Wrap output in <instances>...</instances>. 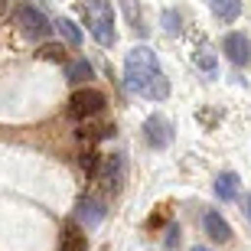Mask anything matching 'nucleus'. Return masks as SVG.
<instances>
[{
    "label": "nucleus",
    "instance_id": "16",
    "mask_svg": "<svg viewBox=\"0 0 251 251\" xmlns=\"http://www.w3.org/2000/svg\"><path fill=\"white\" fill-rule=\"evenodd\" d=\"M39 56H43V59H52V62H65V52H62V46H52V43L39 49Z\"/></svg>",
    "mask_w": 251,
    "mask_h": 251
},
{
    "label": "nucleus",
    "instance_id": "6",
    "mask_svg": "<svg viewBox=\"0 0 251 251\" xmlns=\"http://www.w3.org/2000/svg\"><path fill=\"white\" fill-rule=\"evenodd\" d=\"M222 52L228 56V62L232 65H248L251 62V43L245 33H228V36L222 39Z\"/></svg>",
    "mask_w": 251,
    "mask_h": 251
},
{
    "label": "nucleus",
    "instance_id": "9",
    "mask_svg": "<svg viewBox=\"0 0 251 251\" xmlns=\"http://www.w3.org/2000/svg\"><path fill=\"white\" fill-rule=\"evenodd\" d=\"M59 251H88V235H85L75 222H69V225H65V232H62V245H59Z\"/></svg>",
    "mask_w": 251,
    "mask_h": 251
},
{
    "label": "nucleus",
    "instance_id": "2",
    "mask_svg": "<svg viewBox=\"0 0 251 251\" xmlns=\"http://www.w3.org/2000/svg\"><path fill=\"white\" fill-rule=\"evenodd\" d=\"M85 26L101 46H114L118 43V29H114V7L111 0H88L85 3Z\"/></svg>",
    "mask_w": 251,
    "mask_h": 251
},
{
    "label": "nucleus",
    "instance_id": "19",
    "mask_svg": "<svg viewBox=\"0 0 251 251\" xmlns=\"http://www.w3.org/2000/svg\"><path fill=\"white\" fill-rule=\"evenodd\" d=\"M124 10H127V17H130V23H134V29H144V26H140V20H137V10H134V0H124Z\"/></svg>",
    "mask_w": 251,
    "mask_h": 251
},
{
    "label": "nucleus",
    "instance_id": "20",
    "mask_svg": "<svg viewBox=\"0 0 251 251\" xmlns=\"http://www.w3.org/2000/svg\"><path fill=\"white\" fill-rule=\"evenodd\" d=\"M245 215H248V222H251V193L245 196Z\"/></svg>",
    "mask_w": 251,
    "mask_h": 251
},
{
    "label": "nucleus",
    "instance_id": "18",
    "mask_svg": "<svg viewBox=\"0 0 251 251\" xmlns=\"http://www.w3.org/2000/svg\"><path fill=\"white\" fill-rule=\"evenodd\" d=\"M163 245H167L170 251H173V248H176V245H179V225H176V222H170L167 235H163Z\"/></svg>",
    "mask_w": 251,
    "mask_h": 251
},
{
    "label": "nucleus",
    "instance_id": "14",
    "mask_svg": "<svg viewBox=\"0 0 251 251\" xmlns=\"http://www.w3.org/2000/svg\"><path fill=\"white\" fill-rule=\"evenodd\" d=\"M193 59H196V65H199L205 75H215V72H219V62H215V56L209 52V49H199Z\"/></svg>",
    "mask_w": 251,
    "mask_h": 251
},
{
    "label": "nucleus",
    "instance_id": "11",
    "mask_svg": "<svg viewBox=\"0 0 251 251\" xmlns=\"http://www.w3.org/2000/svg\"><path fill=\"white\" fill-rule=\"evenodd\" d=\"M209 7L222 23H235L238 13H242V0H209Z\"/></svg>",
    "mask_w": 251,
    "mask_h": 251
},
{
    "label": "nucleus",
    "instance_id": "15",
    "mask_svg": "<svg viewBox=\"0 0 251 251\" xmlns=\"http://www.w3.org/2000/svg\"><path fill=\"white\" fill-rule=\"evenodd\" d=\"M98 167H101V153H95V150L82 153V170L88 173V176H95V173H98Z\"/></svg>",
    "mask_w": 251,
    "mask_h": 251
},
{
    "label": "nucleus",
    "instance_id": "13",
    "mask_svg": "<svg viewBox=\"0 0 251 251\" xmlns=\"http://www.w3.org/2000/svg\"><path fill=\"white\" fill-rule=\"evenodd\" d=\"M65 75H69V82H88L92 78V65H88V59H75V62L65 65Z\"/></svg>",
    "mask_w": 251,
    "mask_h": 251
},
{
    "label": "nucleus",
    "instance_id": "10",
    "mask_svg": "<svg viewBox=\"0 0 251 251\" xmlns=\"http://www.w3.org/2000/svg\"><path fill=\"white\" fill-rule=\"evenodd\" d=\"M215 196L222 199V202H232L235 196H238V173H232V170H225V173H219L215 176Z\"/></svg>",
    "mask_w": 251,
    "mask_h": 251
},
{
    "label": "nucleus",
    "instance_id": "1",
    "mask_svg": "<svg viewBox=\"0 0 251 251\" xmlns=\"http://www.w3.org/2000/svg\"><path fill=\"white\" fill-rule=\"evenodd\" d=\"M124 88L130 95L150 98V101H167L170 95V82L167 75L160 72L157 52L150 46H134L124 59Z\"/></svg>",
    "mask_w": 251,
    "mask_h": 251
},
{
    "label": "nucleus",
    "instance_id": "3",
    "mask_svg": "<svg viewBox=\"0 0 251 251\" xmlns=\"http://www.w3.org/2000/svg\"><path fill=\"white\" fill-rule=\"evenodd\" d=\"M104 104H108V98H104L98 88H78V92H72V98H69V118H75V121L98 118V114L104 111Z\"/></svg>",
    "mask_w": 251,
    "mask_h": 251
},
{
    "label": "nucleus",
    "instance_id": "17",
    "mask_svg": "<svg viewBox=\"0 0 251 251\" xmlns=\"http://www.w3.org/2000/svg\"><path fill=\"white\" fill-rule=\"evenodd\" d=\"M163 29H167V33H179V13L176 10H167V13H163Z\"/></svg>",
    "mask_w": 251,
    "mask_h": 251
},
{
    "label": "nucleus",
    "instance_id": "8",
    "mask_svg": "<svg viewBox=\"0 0 251 251\" xmlns=\"http://www.w3.org/2000/svg\"><path fill=\"white\" fill-rule=\"evenodd\" d=\"M202 228H205V235H209L212 242H219V245L232 242V225L225 222V219L215 212V209H209V212L202 215Z\"/></svg>",
    "mask_w": 251,
    "mask_h": 251
},
{
    "label": "nucleus",
    "instance_id": "22",
    "mask_svg": "<svg viewBox=\"0 0 251 251\" xmlns=\"http://www.w3.org/2000/svg\"><path fill=\"white\" fill-rule=\"evenodd\" d=\"M3 7H7V0H0V13H3Z\"/></svg>",
    "mask_w": 251,
    "mask_h": 251
},
{
    "label": "nucleus",
    "instance_id": "7",
    "mask_svg": "<svg viewBox=\"0 0 251 251\" xmlns=\"http://www.w3.org/2000/svg\"><path fill=\"white\" fill-rule=\"evenodd\" d=\"M75 219H78L85 228L101 225V219H104V202H101V199H95V196H82V199H78V209H75Z\"/></svg>",
    "mask_w": 251,
    "mask_h": 251
},
{
    "label": "nucleus",
    "instance_id": "5",
    "mask_svg": "<svg viewBox=\"0 0 251 251\" xmlns=\"http://www.w3.org/2000/svg\"><path fill=\"white\" fill-rule=\"evenodd\" d=\"M144 140H147L153 150H163L173 144V124L167 118H160V114H150L147 121H144Z\"/></svg>",
    "mask_w": 251,
    "mask_h": 251
},
{
    "label": "nucleus",
    "instance_id": "12",
    "mask_svg": "<svg viewBox=\"0 0 251 251\" xmlns=\"http://www.w3.org/2000/svg\"><path fill=\"white\" fill-rule=\"evenodd\" d=\"M59 33H62V39L65 43H69V46H82V29H78V23H75V20H69V17H59Z\"/></svg>",
    "mask_w": 251,
    "mask_h": 251
},
{
    "label": "nucleus",
    "instance_id": "4",
    "mask_svg": "<svg viewBox=\"0 0 251 251\" xmlns=\"http://www.w3.org/2000/svg\"><path fill=\"white\" fill-rule=\"evenodd\" d=\"M17 26L23 29L26 36H33V39H46L49 33H52V23H49V17L43 13V10L29 7V3L17 7Z\"/></svg>",
    "mask_w": 251,
    "mask_h": 251
},
{
    "label": "nucleus",
    "instance_id": "21",
    "mask_svg": "<svg viewBox=\"0 0 251 251\" xmlns=\"http://www.w3.org/2000/svg\"><path fill=\"white\" fill-rule=\"evenodd\" d=\"M193 251H212V248H205V245H193Z\"/></svg>",
    "mask_w": 251,
    "mask_h": 251
}]
</instances>
